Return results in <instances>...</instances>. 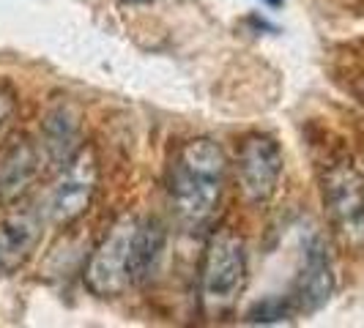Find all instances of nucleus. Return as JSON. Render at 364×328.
<instances>
[{"mask_svg": "<svg viewBox=\"0 0 364 328\" xmlns=\"http://www.w3.org/2000/svg\"><path fill=\"white\" fill-rule=\"evenodd\" d=\"M44 153L28 137H19L0 151V205L17 202L41 175Z\"/></svg>", "mask_w": 364, "mask_h": 328, "instance_id": "nucleus-9", "label": "nucleus"}, {"mask_svg": "<svg viewBox=\"0 0 364 328\" xmlns=\"http://www.w3.org/2000/svg\"><path fill=\"white\" fill-rule=\"evenodd\" d=\"M164 249H167V230L159 219L137 222V230L132 238V257H129V271L132 285H146L162 266Z\"/></svg>", "mask_w": 364, "mask_h": 328, "instance_id": "nucleus-11", "label": "nucleus"}, {"mask_svg": "<svg viewBox=\"0 0 364 328\" xmlns=\"http://www.w3.org/2000/svg\"><path fill=\"white\" fill-rule=\"evenodd\" d=\"M41 241V217L31 208L14 211L0 222V273L19 268Z\"/></svg>", "mask_w": 364, "mask_h": 328, "instance_id": "nucleus-10", "label": "nucleus"}, {"mask_svg": "<svg viewBox=\"0 0 364 328\" xmlns=\"http://www.w3.org/2000/svg\"><path fill=\"white\" fill-rule=\"evenodd\" d=\"M228 159L211 137H195L178 148L170 164V200L186 227H200L214 217L225 189Z\"/></svg>", "mask_w": 364, "mask_h": 328, "instance_id": "nucleus-1", "label": "nucleus"}, {"mask_svg": "<svg viewBox=\"0 0 364 328\" xmlns=\"http://www.w3.org/2000/svg\"><path fill=\"white\" fill-rule=\"evenodd\" d=\"M137 217H121L99 246L88 257L85 266V288L99 298H115L132 288V271H129V257H132V238L137 230Z\"/></svg>", "mask_w": 364, "mask_h": 328, "instance_id": "nucleus-4", "label": "nucleus"}, {"mask_svg": "<svg viewBox=\"0 0 364 328\" xmlns=\"http://www.w3.org/2000/svg\"><path fill=\"white\" fill-rule=\"evenodd\" d=\"M296 312V304H293L291 295H269V298H260L255 301L244 320L247 323H282V320H291Z\"/></svg>", "mask_w": 364, "mask_h": 328, "instance_id": "nucleus-12", "label": "nucleus"}, {"mask_svg": "<svg viewBox=\"0 0 364 328\" xmlns=\"http://www.w3.org/2000/svg\"><path fill=\"white\" fill-rule=\"evenodd\" d=\"M247 288V246L230 227L211 233L200 263V301L208 315H225L236 307Z\"/></svg>", "mask_w": 364, "mask_h": 328, "instance_id": "nucleus-2", "label": "nucleus"}, {"mask_svg": "<svg viewBox=\"0 0 364 328\" xmlns=\"http://www.w3.org/2000/svg\"><path fill=\"white\" fill-rule=\"evenodd\" d=\"M99 186V159L91 146H82L66 167H60V178L55 181L50 200H47V219L55 227H66L82 217Z\"/></svg>", "mask_w": 364, "mask_h": 328, "instance_id": "nucleus-6", "label": "nucleus"}, {"mask_svg": "<svg viewBox=\"0 0 364 328\" xmlns=\"http://www.w3.org/2000/svg\"><path fill=\"white\" fill-rule=\"evenodd\" d=\"M359 99H362V104H364V82L359 85Z\"/></svg>", "mask_w": 364, "mask_h": 328, "instance_id": "nucleus-15", "label": "nucleus"}, {"mask_svg": "<svg viewBox=\"0 0 364 328\" xmlns=\"http://www.w3.org/2000/svg\"><path fill=\"white\" fill-rule=\"evenodd\" d=\"M282 148L269 134H247L241 140L236 159V175L241 197L250 205H269L282 181Z\"/></svg>", "mask_w": 364, "mask_h": 328, "instance_id": "nucleus-5", "label": "nucleus"}, {"mask_svg": "<svg viewBox=\"0 0 364 328\" xmlns=\"http://www.w3.org/2000/svg\"><path fill=\"white\" fill-rule=\"evenodd\" d=\"M14 109H17V102H14V93L9 88L0 85V131L9 126V121L14 118Z\"/></svg>", "mask_w": 364, "mask_h": 328, "instance_id": "nucleus-13", "label": "nucleus"}, {"mask_svg": "<svg viewBox=\"0 0 364 328\" xmlns=\"http://www.w3.org/2000/svg\"><path fill=\"white\" fill-rule=\"evenodd\" d=\"M266 3H269V6H279V3H282V0H266Z\"/></svg>", "mask_w": 364, "mask_h": 328, "instance_id": "nucleus-16", "label": "nucleus"}, {"mask_svg": "<svg viewBox=\"0 0 364 328\" xmlns=\"http://www.w3.org/2000/svg\"><path fill=\"white\" fill-rule=\"evenodd\" d=\"M38 143L44 162L53 167H66L80 153L82 143V112L74 107L69 99H55L44 109L41 129H38Z\"/></svg>", "mask_w": 364, "mask_h": 328, "instance_id": "nucleus-7", "label": "nucleus"}, {"mask_svg": "<svg viewBox=\"0 0 364 328\" xmlns=\"http://www.w3.org/2000/svg\"><path fill=\"white\" fill-rule=\"evenodd\" d=\"M334 295V271H331V260L321 238L310 241L304 246V260L293 285V304L299 315H312L321 307H326V301Z\"/></svg>", "mask_w": 364, "mask_h": 328, "instance_id": "nucleus-8", "label": "nucleus"}, {"mask_svg": "<svg viewBox=\"0 0 364 328\" xmlns=\"http://www.w3.org/2000/svg\"><path fill=\"white\" fill-rule=\"evenodd\" d=\"M121 3H127V6H140V3H151V0H121Z\"/></svg>", "mask_w": 364, "mask_h": 328, "instance_id": "nucleus-14", "label": "nucleus"}, {"mask_svg": "<svg viewBox=\"0 0 364 328\" xmlns=\"http://www.w3.org/2000/svg\"><path fill=\"white\" fill-rule=\"evenodd\" d=\"M323 202L337 236L348 246H364V175L350 159H334L323 175Z\"/></svg>", "mask_w": 364, "mask_h": 328, "instance_id": "nucleus-3", "label": "nucleus"}]
</instances>
